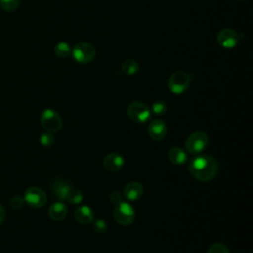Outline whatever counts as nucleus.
Here are the masks:
<instances>
[{"instance_id": "obj_1", "label": "nucleus", "mask_w": 253, "mask_h": 253, "mask_svg": "<svg viewBox=\"0 0 253 253\" xmlns=\"http://www.w3.org/2000/svg\"><path fill=\"white\" fill-rule=\"evenodd\" d=\"M188 168L190 174L196 180L209 182L216 176L218 171V162L210 154L199 153L190 160Z\"/></svg>"}, {"instance_id": "obj_2", "label": "nucleus", "mask_w": 253, "mask_h": 253, "mask_svg": "<svg viewBox=\"0 0 253 253\" xmlns=\"http://www.w3.org/2000/svg\"><path fill=\"white\" fill-rule=\"evenodd\" d=\"M113 214L117 223L123 226H127L133 222L135 211L133 207L129 203L122 201L119 204L115 205Z\"/></svg>"}, {"instance_id": "obj_3", "label": "nucleus", "mask_w": 253, "mask_h": 253, "mask_svg": "<svg viewBox=\"0 0 253 253\" xmlns=\"http://www.w3.org/2000/svg\"><path fill=\"white\" fill-rule=\"evenodd\" d=\"M41 124L42 127L50 133H55L62 126V120L59 114L52 109H45L41 115Z\"/></svg>"}, {"instance_id": "obj_4", "label": "nucleus", "mask_w": 253, "mask_h": 253, "mask_svg": "<svg viewBox=\"0 0 253 253\" xmlns=\"http://www.w3.org/2000/svg\"><path fill=\"white\" fill-rule=\"evenodd\" d=\"M208 141V134L204 131L198 130L187 137L185 141V147L189 153L199 154L207 147Z\"/></svg>"}, {"instance_id": "obj_5", "label": "nucleus", "mask_w": 253, "mask_h": 253, "mask_svg": "<svg viewBox=\"0 0 253 253\" xmlns=\"http://www.w3.org/2000/svg\"><path fill=\"white\" fill-rule=\"evenodd\" d=\"M190 85V76L185 71L178 70L171 74L168 80V88L171 93L180 95L184 93Z\"/></svg>"}, {"instance_id": "obj_6", "label": "nucleus", "mask_w": 253, "mask_h": 253, "mask_svg": "<svg viewBox=\"0 0 253 253\" xmlns=\"http://www.w3.org/2000/svg\"><path fill=\"white\" fill-rule=\"evenodd\" d=\"M71 54L73 58L81 64H86L91 62L96 55V50L94 46L87 42H79L74 45L71 49Z\"/></svg>"}, {"instance_id": "obj_7", "label": "nucleus", "mask_w": 253, "mask_h": 253, "mask_svg": "<svg viewBox=\"0 0 253 253\" xmlns=\"http://www.w3.org/2000/svg\"><path fill=\"white\" fill-rule=\"evenodd\" d=\"M126 113L131 121L138 124L147 122L151 116L149 108L144 103L138 101L130 103L126 109Z\"/></svg>"}, {"instance_id": "obj_8", "label": "nucleus", "mask_w": 253, "mask_h": 253, "mask_svg": "<svg viewBox=\"0 0 253 253\" xmlns=\"http://www.w3.org/2000/svg\"><path fill=\"white\" fill-rule=\"evenodd\" d=\"M46 194L39 187H30L25 191L24 201L33 208H41L45 205Z\"/></svg>"}, {"instance_id": "obj_9", "label": "nucleus", "mask_w": 253, "mask_h": 253, "mask_svg": "<svg viewBox=\"0 0 253 253\" xmlns=\"http://www.w3.org/2000/svg\"><path fill=\"white\" fill-rule=\"evenodd\" d=\"M240 37L241 36L236 31L225 28L218 32L216 41L217 43L223 48H234L238 44Z\"/></svg>"}, {"instance_id": "obj_10", "label": "nucleus", "mask_w": 253, "mask_h": 253, "mask_svg": "<svg viewBox=\"0 0 253 253\" xmlns=\"http://www.w3.org/2000/svg\"><path fill=\"white\" fill-rule=\"evenodd\" d=\"M148 134L154 141H161L167 134V125L161 119H155L148 125Z\"/></svg>"}, {"instance_id": "obj_11", "label": "nucleus", "mask_w": 253, "mask_h": 253, "mask_svg": "<svg viewBox=\"0 0 253 253\" xmlns=\"http://www.w3.org/2000/svg\"><path fill=\"white\" fill-rule=\"evenodd\" d=\"M124 157L120 153L112 152L107 154L103 159V165L106 170L111 172H117L121 170L124 165Z\"/></svg>"}, {"instance_id": "obj_12", "label": "nucleus", "mask_w": 253, "mask_h": 253, "mask_svg": "<svg viewBox=\"0 0 253 253\" xmlns=\"http://www.w3.org/2000/svg\"><path fill=\"white\" fill-rule=\"evenodd\" d=\"M143 195V186L137 181L128 182L124 189V196L128 201H136Z\"/></svg>"}, {"instance_id": "obj_13", "label": "nucleus", "mask_w": 253, "mask_h": 253, "mask_svg": "<svg viewBox=\"0 0 253 253\" xmlns=\"http://www.w3.org/2000/svg\"><path fill=\"white\" fill-rule=\"evenodd\" d=\"M51 191L54 194V196H56L59 200H66L67 195L71 189L70 185L61 178H56L52 181L51 183Z\"/></svg>"}, {"instance_id": "obj_14", "label": "nucleus", "mask_w": 253, "mask_h": 253, "mask_svg": "<svg viewBox=\"0 0 253 253\" xmlns=\"http://www.w3.org/2000/svg\"><path fill=\"white\" fill-rule=\"evenodd\" d=\"M74 216H75V219L83 225L90 224L94 220V212L92 209L86 205L80 206L79 208H77L75 210Z\"/></svg>"}, {"instance_id": "obj_15", "label": "nucleus", "mask_w": 253, "mask_h": 253, "mask_svg": "<svg viewBox=\"0 0 253 253\" xmlns=\"http://www.w3.org/2000/svg\"><path fill=\"white\" fill-rule=\"evenodd\" d=\"M67 207L62 202L53 203L48 209V215L51 219L55 221H60L64 219L67 215Z\"/></svg>"}, {"instance_id": "obj_16", "label": "nucleus", "mask_w": 253, "mask_h": 253, "mask_svg": "<svg viewBox=\"0 0 253 253\" xmlns=\"http://www.w3.org/2000/svg\"><path fill=\"white\" fill-rule=\"evenodd\" d=\"M168 159L170 160L171 163H173L175 165H182L187 161L188 156H187L186 151L183 148H181L179 146H175L169 150Z\"/></svg>"}, {"instance_id": "obj_17", "label": "nucleus", "mask_w": 253, "mask_h": 253, "mask_svg": "<svg viewBox=\"0 0 253 253\" xmlns=\"http://www.w3.org/2000/svg\"><path fill=\"white\" fill-rule=\"evenodd\" d=\"M139 70L138 63L133 59H126L122 64V71L126 75H133Z\"/></svg>"}, {"instance_id": "obj_18", "label": "nucleus", "mask_w": 253, "mask_h": 253, "mask_svg": "<svg viewBox=\"0 0 253 253\" xmlns=\"http://www.w3.org/2000/svg\"><path fill=\"white\" fill-rule=\"evenodd\" d=\"M54 52L59 57H67L71 53V48L67 42H58L54 46Z\"/></svg>"}, {"instance_id": "obj_19", "label": "nucleus", "mask_w": 253, "mask_h": 253, "mask_svg": "<svg viewBox=\"0 0 253 253\" xmlns=\"http://www.w3.org/2000/svg\"><path fill=\"white\" fill-rule=\"evenodd\" d=\"M66 200L70 203V204H73V205H77V204H80L83 200V194L80 190H77V189H70L68 195H67V198Z\"/></svg>"}, {"instance_id": "obj_20", "label": "nucleus", "mask_w": 253, "mask_h": 253, "mask_svg": "<svg viewBox=\"0 0 253 253\" xmlns=\"http://www.w3.org/2000/svg\"><path fill=\"white\" fill-rule=\"evenodd\" d=\"M0 4L4 11L12 12L18 8L20 0H0Z\"/></svg>"}, {"instance_id": "obj_21", "label": "nucleus", "mask_w": 253, "mask_h": 253, "mask_svg": "<svg viewBox=\"0 0 253 253\" xmlns=\"http://www.w3.org/2000/svg\"><path fill=\"white\" fill-rule=\"evenodd\" d=\"M151 110L156 116H163L167 112V105L163 101H155L152 104Z\"/></svg>"}, {"instance_id": "obj_22", "label": "nucleus", "mask_w": 253, "mask_h": 253, "mask_svg": "<svg viewBox=\"0 0 253 253\" xmlns=\"http://www.w3.org/2000/svg\"><path fill=\"white\" fill-rule=\"evenodd\" d=\"M207 253H230V252L226 245H224L223 243H220V242H216V243H213L212 245H211V247L209 248Z\"/></svg>"}, {"instance_id": "obj_23", "label": "nucleus", "mask_w": 253, "mask_h": 253, "mask_svg": "<svg viewBox=\"0 0 253 253\" xmlns=\"http://www.w3.org/2000/svg\"><path fill=\"white\" fill-rule=\"evenodd\" d=\"M40 142L44 147H50L54 143V138H53L52 133H50V132L42 133L40 136Z\"/></svg>"}, {"instance_id": "obj_24", "label": "nucleus", "mask_w": 253, "mask_h": 253, "mask_svg": "<svg viewBox=\"0 0 253 253\" xmlns=\"http://www.w3.org/2000/svg\"><path fill=\"white\" fill-rule=\"evenodd\" d=\"M107 229V223L103 219H97L95 220L93 224V230L97 233H104Z\"/></svg>"}, {"instance_id": "obj_25", "label": "nucleus", "mask_w": 253, "mask_h": 253, "mask_svg": "<svg viewBox=\"0 0 253 253\" xmlns=\"http://www.w3.org/2000/svg\"><path fill=\"white\" fill-rule=\"evenodd\" d=\"M24 202H25V201H24L23 198H21V197H19V196H14V197L10 200V206H11L13 209L18 210V209H20V208L23 207Z\"/></svg>"}, {"instance_id": "obj_26", "label": "nucleus", "mask_w": 253, "mask_h": 253, "mask_svg": "<svg viewBox=\"0 0 253 253\" xmlns=\"http://www.w3.org/2000/svg\"><path fill=\"white\" fill-rule=\"evenodd\" d=\"M110 201L113 204L117 205V204H119L120 202L123 201V196L119 191H113V192L110 193Z\"/></svg>"}, {"instance_id": "obj_27", "label": "nucleus", "mask_w": 253, "mask_h": 253, "mask_svg": "<svg viewBox=\"0 0 253 253\" xmlns=\"http://www.w3.org/2000/svg\"><path fill=\"white\" fill-rule=\"evenodd\" d=\"M5 214H6V212H5V210H4V208L0 205V225H1V223L4 221V219H5Z\"/></svg>"}, {"instance_id": "obj_28", "label": "nucleus", "mask_w": 253, "mask_h": 253, "mask_svg": "<svg viewBox=\"0 0 253 253\" xmlns=\"http://www.w3.org/2000/svg\"><path fill=\"white\" fill-rule=\"evenodd\" d=\"M240 1H243V0H240Z\"/></svg>"}]
</instances>
